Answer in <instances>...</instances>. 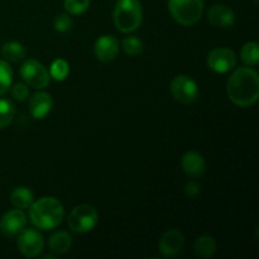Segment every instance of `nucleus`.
<instances>
[{"label": "nucleus", "instance_id": "obj_1", "mask_svg": "<svg viewBox=\"0 0 259 259\" xmlns=\"http://www.w3.org/2000/svg\"><path fill=\"white\" fill-rule=\"evenodd\" d=\"M229 100L239 108H249L259 99V75L252 67H238L227 82Z\"/></svg>", "mask_w": 259, "mask_h": 259}, {"label": "nucleus", "instance_id": "obj_2", "mask_svg": "<svg viewBox=\"0 0 259 259\" xmlns=\"http://www.w3.org/2000/svg\"><path fill=\"white\" fill-rule=\"evenodd\" d=\"M33 227L40 230H52L62 223L65 209L56 197L45 196L33 202L28 214Z\"/></svg>", "mask_w": 259, "mask_h": 259}, {"label": "nucleus", "instance_id": "obj_3", "mask_svg": "<svg viewBox=\"0 0 259 259\" xmlns=\"http://www.w3.org/2000/svg\"><path fill=\"white\" fill-rule=\"evenodd\" d=\"M114 25L121 33H133L143 20V8L139 0H118L113 12Z\"/></svg>", "mask_w": 259, "mask_h": 259}, {"label": "nucleus", "instance_id": "obj_4", "mask_svg": "<svg viewBox=\"0 0 259 259\" xmlns=\"http://www.w3.org/2000/svg\"><path fill=\"white\" fill-rule=\"evenodd\" d=\"M171 17L184 27L195 25L204 13V0H168Z\"/></svg>", "mask_w": 259, "mask_h": 259}, {"label": "nucleus", "instance_id": "obj_5", "mask_svg": "<svg viewBox=\"0 0 259 259\" xmlns=\"http://www.w3.org/2000/svg\"><path fill=\"white\" fill-rule=\"evenodd\" d=\"M99 214L91 205L82 204L73 207L67 218V225L71 232L85 234L91 232L98 225Z\"/></svg>", "mask_w": 259, "mask_h": 259}, {"label": "nucleus", "instance_id": "obj_6", "mask_svg": "<svg viewBox=\"0 0 259 259\" xmlns=\"http://www.w3.org/2000/svg\"><path fill=\"white\" fill-rule=\"evenodd\" d=\"M19 75L24 83L35 90H43L51 82V76L47 67L34 58H28L22 63Z\"/></svg>", "mask_w": 259, "mask_h": 259}, {"label": "nucleus", "instance_id": "obj_7", "mask_svg": "<svg viewBox=\"0 0 259 259\" xmlns=\"http://www.w3.org/2000/svg\"><path fill=\"white\" fill-rule=\"evenodd\" d=\"M171 94L175 100L187 105L196 101L199 96V86L190 76L179 75L172 80Z\"/></svg>", "mask_w": 259, "mask_h": 259}, {"label": "nucleus", "instance_id": "obj_8", "mask_svg": "<svg viewBox=\"0 0 259 259\" xmlns=\"http://www.w3.org/2000/svg\"><path fill=\"white\" fill-rule=\"evenodd\" d=\"M18 249L24 257L35 258L45 249V238L35 229H23L18 234Z\"/></svg>", "mask_w": 259, "mask_h": 259}, {"label": "nucleus", "instance_id": "obj_9", "mask_svg": "<svg viewBox=\"0 0 259 259\" xmlns=\"http://www.w3.org/2000/svg\"><path fill=\"white\" fill-rule=\"evenodd\" d=\"M207 67L217 73H228L237 66V55L227 47H218L207 55Z\"/></svg>", "mask_w": 259, "mask_h": 259}, {"label": "nucleus", "instance_id": "obj_10", "mask_svg": "<svg viewBox=\"0 0 259 259\" xmlns=\"http://www.w3.org/2000/svg\"><path fill=\"white\" fill-rule=\"evenodd\" d=\"M27 225V215L23 210L13 209L5 212L0 219V232L5 237H17Z\"/></svg>", "mask_w": 259, "mask_h": 259}, {"label": "nucleus", "instance_id": "obj_11", "mask_svg": "<svg viewBox=\"0 0 259 259\" xmlns=\"http://www.w3.org/2000/svg\"><path fill=\"white\" fill-rule=\"evenodd\" d=\"M119 48L120 45L118 38L113 34H104L96 39L94 45V55L100 62H111L118 56Z\"/></svg>", "mask_w": 259, "mask_h": 259}, {"label": "nucleus", "instance_id": "obj_12", "mask_svg": "<svg viewBox=\"0 0 259 259\" xmlns=\"http://www.w3.org/2000/svg\"><path fill=\"white\" fill-rule=\"evenodd\" d=\"M185 244V238L180 230L177 229H171L167 230L163 235L161 237L159 240V252L163 257L171 258L177 255L179 253H181V250L184 249Z\"/></svg>", "mask_w": 259, "mask_h": 259}, {"label": "nucleus", "instance_id": "obj_13", "mask_svg": "<svg viewBox=\"0 0 259 259\" xmlns=\"http://www.w3.org/2000/svg\"><path fill=\"white\" fill-rule=\"evenodd\" d=\"M207 20L212 27L228 29L235 24V13L225 4H214L207 12Z\"/></svg>", "mask_w": 259, "mask_h": 259}, {"label": "nucleus", "instance_id": "obj_14", "mask_svg": "<svg viewBox=\"0 0 259 259\" xmlns=\"http://www.w3.org/2000/svg\"><path fill=\"white\" fill-rule=\"evenodd\" d=\"M29 108L30 115L34 119H45L51 113L53 108V98L47 91H38L33 94L32 98H29Z\"/></svg>", "mask_w": 259, "mask_h": 259}, {"label": "nucleus", "instance_id": "obj_15", "mask_svg": "<svg viewBox=\"0 0 259 259\" xmlns=\"http://www.w3.org/2000/svg\"><path fill=\"white\" fill-rule=\"evenodd\" d=\"M181 167L187 176L191 179H199L206 171V162L199 152L190 151L182 156Z\"/></svg>", "mask_w": 259, "mask_h": 259}, {"label": "nucleus", "instance_id": "obj_16", "mask_svg": "<svg viewBox=\"0 0 259 259\" xmlns=\"http://www.w3.org/2000/svg\"><path fill=\"white\" fill-rule=\"evenodd\" d=\"M72 245V237L66 230H58L53 233L48 239V248L55 254H65L71 249Z\"/></svg>", "mask_w": 259, "mask_h": 259}, {"label": "nucleus", "instance_id": "obj_17", "mask_svg": "<svg viewBox=\"0 0 259 259\" xmlns=\"http://www.w3.org/2000/svg\"><path fill=\"white\" fill-rule=\"evenodd\" d=\"M10 201L17 209L25 210L29 209L30 205L34 202V194L30 189L24 186L15 187L10 195Z\"/></svg>", "mask_w": 259, "mask_h": 259}, {"label": "nucleus", "instance_id": "obj_18", "mask_svg": "<svg viewBox=\"0 0 259 259\" xmlns=\"http://www.w3.org/2000/svg\"><path fill=\"white\" fill-rule=\"evenodd\" d=\"M215 250H217V242L210 235H201L195 242L194 252L196 257L209 259L214 255Z\"/></svg>", "mask_w": 259, "mask_h": 259}, {"label": "nucleus", "instance_id": "obj_19", "mask_svg": "<svg viewBox=\"0 0 259 259\" xmlns=\"http://www.w3.org/2000/svg\"><path fill=\"white\" fill-rule=\"evenodd\" d=\"M25 47L19 42H7L3 45L2 47V56L5 61L8 62H18V61H22L25 57Z\"/></svg>", "mask_w": 259, "mask_h": 259}, {"label": "nucleus", "instance_id": "obj_20", "mask_svg": "<svg viewBox=\"0 0 259 259\" xmlns=\"http://www.w3.org/2000/svg\"><path fill=\"white\" fill-rule=\"evenodd\" d=\"M240 58L248 67H255L259 63V47L257 42H247L240 51Z\"/></svg>", "mask_w": 259, "mask_h": 259}, {"label": "nucleus", "instance_id": "obj_21", "mask_svg": "<svg viewBox=\"0 0 259 259\" xmlns=\"http://www.w3.org/2000/svg\"><path fill=\"white\" fill-rule=\"evenodd\" d=\"M50 72L51 78L56 81H65L67 78L68 73H70V65L66 60L63 58H56L50 66Z\"/></svg>", "mask_w": 259, "mask_h": 259}, {"label": "nucleus", "instance_id": "obj_22", "mask_svg": "<svg viewBox=\"0 0 259 259\" xmlns=\"http://www.w3.org/2000/svg\"><path fill=\"white\" fill-rule=\"evenodd\" d=\"M15 115L14 104L8 99H0V129L10 125Z\"/></svg>", "mask_w": 259, "mask_h": 259}, {"label": "nucleus", "instance_id": "obj_23", "mask_svg": "<svg viewBox=\"0 0 259 259\" xmlns=\"http://www.w3.org/2000/svg\"><path fill=\"white\" fill-rule=\"evenodd\" d=\"M13 82V68L8 61L0 60V96L4 95Z\"/></svg>", "mask_w": 259, "mask_h": 259}, {"label": "nucleus", "instance_id": "obj_24", "mask_svg": "<svg viewBox=\"0 0 259 259\" xmlns=\"http://www.w3.org/2000/svg\"><path fill=\"white\" fill-rule=\"evenodd\" d=\"M121 48H123L125 55L136 57L143 52V42L136 35H128L121 42Z\"/></svg>", "mask_w": 259, "mask_h": 259}, {"label": "nucleus", "instance_id": "obj_25", "mask_svg": "<svg viewBox=\"0 0 259 259\" xmlns=\"http://www.w3.org/2000/svg\"><path fill=\"white\" fill-rule=\"evenodd\" d=\"M91 0H63V8L71 15H81L89 9Z\"/></svg>", "mask_w": 259, "mask_h": 259}, {"label": "nucleus", "instance_id": "obj_26", "mask_svg": "<svg viewBox=\"0 0 259 259\" xmlns=\"http://www.w3.org/2000/svg\"><path fill=\"white\" fill-rule=\"evenodd\" d=\"M73 20L72 18L68 14H60L55 18L53 20V27L57 32L60 33H66L72 28Z\"/></svg>", "mask_w": 259, "mask_h": 259}, {"label": "nucleus", "instance_id": "obj_27", "mask_svg": "<svg viewBox=\"0 0 259 259\" xmlns=\"http://www.w3.org/2000/svg\"><path fill=\"white\" fill-rule=\"evenodd\" d=\"M10 88H12V96L17 101H25L29 98V89L27 83L17 82Z\"/></svg>", "mask_w": 259, "mask_h": 259}, {"label": "nucleus", "instance_id": "obj_28", "mask_svg": "<svg viewBox=\"0 0 259 259\" xmlns=\"http://www.w3.org/2000/svg\"><path fill=\"white\" fill-rule=\"evenodd\" d=\"M200 192H201V186H200L199 182L190 181L185 185V194L189 197H191V199L199 196Z\"/></svg>", "mask_w": 259, "mask_h": 259}, {"label": "nucleus", "instance_id": "obj_29", "mask_svg": "<svg viewBox=\"0 0 259 259\" xmlns=\"http://www.w3.org/2000/svg\"><path fill=\"white\" fill-rule=\"evenodd\" d=\"M52 258H56V254H48V255H45V257H43V259H52Z\"/></svg>", "mask_w": 259, "mask_h": 259}]
</instances>
